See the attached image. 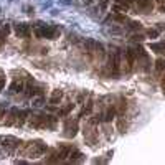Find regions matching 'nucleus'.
Returning <instances> with one entry per match:
<instances>
[{
	"label": "nucleus",
	"instance_id": "f257e3e1",
	"mask_svg": "<svg viewBox=\"0 0 165 165\" xmlns=\"http://www.w3.org/2000/svg\"><path fill=\"white\" fill-rule=\"evenodd\" d=\"M79 46L92 61H99V63L104 61L106 50H104L102 43H99V41H96V40H91V38H86V40H82L79 43Z\"/></svg>",
	"mask_w": 165,
	"mask_h": 165
},
{
	"label": "nucleus",
	"instance_id": "f03ea898",
	"mask_svg": "<svg viewBox=\"0 0 165 165\" xmlns=\"http://www.w3.org/2000/svg\"><path fill=\"white\" fill-rule=\"evenodd\" d=\"M121 56H122V50L119 48H111L108 53V61H106V68H104V74L116 78L121 74Z\"/></svg>",
	"mask_w": 165,
	"mask_h": 165
},
{
	"label": "nucleus",
	"instance_id": "7ed1b4c3",
	"mask_svg": "<svg viewBox=\"0 0 165 165\" xmlns=\"http://www.w3.org/2000/svg\"><path fill=\"white\" fill-rule=\"evenodd\" d=\"M46 150H48V145L43 144L41 140H35V142L22 144V147L18 149V154L27 158H38V157H43Z\"/></svg>",
	"mask_w": 165,
	"mask_h": 165
},
{
	"label": "nucleus",
	"instance_id": "20e7f679",
	"mask_svg": "<svg viewBox=\"0 0 165 165\" xmlns=\"http://www.w3.org/2000/svg\"><path fill=\"white\" fill-rule=\"evenodd\" d=\"M28 116H30V112L28 111H20L17 108H12L10 111H7V114H5V119L2 121L5 126H17V127H22L23 124H25V121L28 119Z\"/></svg>",
	"mask_w": 165,
	"mask_h": 165
},
{
	"label": "nucleus",
	"instance_id": "39448f33",
	"mask_svg": "<svg viewBox=\"0 0 165 165\" xmlns=\"http://www.w3.org/2000/svg\"><path fill=\"white\" fill-rule=\"evenodd\" d=\"M74 150V147L73 145H69V144H61V145H58L55 150H51V154L50 157L46 158V162L48 163H60V162H64V160H68L69 158V154Z\"/></svg>",
	"mask_w": 165,
	"mask_h": 165
},
{
	"label": "nucleus",
	"instance_id": "423d86ee",
	"mask_svg": "<svg viewBox=\"0 0 165 165\" xmlns=\"http://www.w3.org/2000/svg\"><path fill=\"white\" fill-rule=\"evenodd\" d=\"M58 119L53 116H32L28 117V126L33 129H55Z\"/></svg>",
	"mask_w": 165,
	"mask_h": 165
},
{
	"label": "nucleus",
	"instance_id": "0eeeda50",
	"mask_svg": "<svg viewBox=\"0 0 165 165\" xmlns=\"http://www.w3.org/2000/svg\"><path fill=\"white\" fill-rule=\"evenodd\" d=\"M135 61H137V58H135V50H132V48L124 50L122 56H121V73H131V71H134Z\"/></svg>",
	"mask_w": 165,
	"mask_h": 165
},
{
	"label": "nucleus",
	"instance_id": "6e6552de",
	"mask_svg": "<svg viewBox=\"0 0 165 165\" xmlns=\"http://www.w3.org/2000/svg\"><path fill=\"white\" fill-rule=\"evenodd\" d=\"M22 140L13 137V135H3V137H0V145L3 147L7 152L10 154H13V152H18V149L22 147Z\"/></svg>",
	"mask_w": 165,
	"mask_h": 165
},
{
	"label": "nucleus",
	"instance_id": "1a4fd4ad",
	"mask_svg": "<svg viewBox=\"0 0 165 165\" xmlns=\"http://www.w3.org/2000/svg\"><path fill=\"white\" fill-rule=\"evenodd\" d=\"M35 35H37L38 38H48V40H56V37L60 35V28L58 27H40L35 30Z\"/></svg>",
	"mask_w": 165,
	"mask_h": 165
},
{
	"label": "nucleus",
	"instance_id": "9d476101",
	"mask_svg": "<svg viewBox=\"0 0 165 165\" xmlns=\"http://www.w3.org/2000/svg\"><path fill=\"white\" fill-rule=\"evenodd\" d=\"M84 139H86V142L89 144V145H94L98 142V139H99V132H98V127H96V124H91V122H88V126H84Z\"/></svg>",
	"mask_w": 165,
	"mask_h": 165
},
{
	"label": "nucleus",
	"instance_id": "9b49d317",
	"mask_svg": "<svg viewBox=\"0 0 165 165\" xmlns=\"http://www.w3.org/2000/svg\"><path fill=\"white\" fill-rule=\"evenodd\" d=\"M155 7V0H134V8L140 13H150Z\"/></svg>",
	"mask_w": 165,
	"mask_h": 165
},
{
	"label": "nucleus",
	"instance_id": "f8f14e48",
	"mask_svg": "<svg viewBox=\"0 0 165 165\" xmlns=\"http://www.w3.org/2000/svg\"><path fill=\"white\" fill-rule=\"evenodd\" d=\"M63 129H64V135L66 137H74L76 132H78V119H64V124H63Z\"/></svg>",
	"mask_w": 165,
	"mask_h": 165
},
{
	"label": "nucleus",
	"instance_id": "ddd939ff",
	"mask_svg": "<svg viewBox=\"0 0 165 165\" xmlns=\"http://www.w3.org/2000/svg\"><path fill=\"white\" fill-rule=\"evenodd\" d=\"M25 88H27L25 78H13L12 79V84L8 86V92L10 94H20L25 91Z\"/></svg>",
	"mask_w": 165,
	"mask_h": 165
},
{
	"label": "nucleus",
	"instance_id": "4468645a",
	"mask_svg": "<svg viewBox=\"0 0 165 165\" xmlns=\"http://www.w3.org/2000/svg\"><path fill=\"white\" fill-rule=\"evenodd\" d=\"M15 33H17V37H20V38H30L32 37V30L27 23H17Z\"/></svg>",
	"mask_w": 165,
	"mask_h": 165
},
{
	"label": "nucleus",
	"instance_id": "2eb2a0df",
	"mask_svg": "<svg viewBox=\"0 0 165 165\" xmlns=\"http://www.w3.org/2000/svg\"><path fill=\"white\" fill-rule=\"evenodd\" d=\"M61 98H63V91H60V89H55V91L51 92V96H50V104H53V106L60 104Z\"/></svg>",
	"mask_w": 165,
	"mask_h": 165
},
{
	"label": "nucleus",
	"instance_id": "dca6fc26",
	"mask_svg": "<svg viewBox=\"0 0 165 165\" xmlns=\"http://www.w3.org/2000/svg\"><path fill=\"white\" fill-rule=\"evenodd\" d=\"M92 108H94V104H92V99L89 98V99H88V102H84V108H82V111H81V114H79V117H84V116H89V114L92 112Z\"/></svg>",
	"mask_w": 165,
	"mask_h": 165
},
{
	"label": "nucleus",
	"instance_id": "f3484780",
	"mask_svg": "<svg viewBox=\"0 0 165 165\" xmlns=\"http://www.w3.org/2000/svg\"><path fill=\"white\" fill-rule=\"evenodd\" d=\"M149 48L155 53H165V41H160V43H150Z\"/></svg>",
	"mask_w": 165,
	"mask_h": 165
},
{
	"label": "nucleus",
	"instance_id": "a211bd4d",
	"mask_svg": "<svg viewBox=\"0 0 165 165\" xmlns=\"http://www.w3.org/2000/svg\"><path fill=\"white\" fill-rule=\"evenodd\" d=\"M155 71L158 74H162L165 71V60H162V58H158V60L155 61Z\"/></svg>",
	"mask_w": 165,
	"mask_h": 165
},
{
	"label": "nucleus",
	"instance_id": "6ab92c4d",
	"mask_svg": "<svg viewBox=\"0 0 165 165\" xmlns=\"http://www.w3.org/2000/svg\"><path fill=\"white\" fill-rule=\"evenodd\" d=\"M73 108H74V104H68L66 108H63V109H61L58 114H60V116H66V114H69V111H71Z\"/></svg>",
	"mask_w": 165,
	"mask_h": 165
},
{
	"label": "nucleus",
	"instance_id": "aec40b11",
	"mask_svg": "<svg viewBox=\"0 0 165 165\" xmlns=\"http://www.w3.org/2000/svg\"><path fill=\"white\" fill-rule=\"evenodd\" d=\"M127 28H131V30H140V28H142V25H140L139 22H131V25H129Z\"/></svg>",
	"mask_w": 165,
	"mask_h": 165
},
{
	"label": "nucleus",
	"instance_id": "412c9836",
	"mask_svg": "<svg viewBox=\"0 0 165 165\" xmlns=\"http://www.w3.org/2000/svg\"><path fill=\"white\" fill-rule=\"evenodd\" d=\"M155 3H157V7L160 12H165V0H155Z\"/></svg>",
	"mask_w": 165,
	"mask_h": 165
},
{
	"label": "nucleus",
	"instance_id": "4be33fe9",
	"mask_svg": "<svg viewBox=\"0 0 165 165\" xmlns=\"http://www.w3.org/2000/svg\"><path fill=\"white\" fill-rule=\"evenodd\" d=\"M3 86H5V74H3L2 69H0V89H3Z\"/></svg>",
	"mask_w": 165,
	"mask_h": 165
},
{
	"label": "nucleus",
	"instance_id": "5701e85b",
	"mask_svg": "<svg viewBox=\"0 0 165 165\" xmlns=\"http://www.w3.org/2000/svg\"><path fill=\"white\" fill-rule=\"evenodd\" d=\"M147 35H149L150 38H155V37H158V30H152V28H150V30L147 32Z\"/></svg>",
	"mask_w": 165,
	"mask_h": 165
},
{
	"label": "nucleus",
	"instance_id": "b1692460",
	"mask_svg": "<svg viewBox=\"0 0 165 165\" xmlns=\"http://www.w3.org/2000/svg\"><path fill=\"white\" fill-rule=\"evenodd\" d=\"M5 114H7V109L3 108L2 104H0V121H3V117H5Z\"/></svg>",
	"mask_w": 165,
	"mask_h": 165
},
{
	"label": "nucleus",
	"instance_id": "393cba45",
	"mask_svg": "<svg viewBox=\"0 0 165 165\" xmlns=\"http://www.w3.org/2000/svg\"><path fill=\"white\" fill-rule=\"evenodd\" d=\"M162 89H163V92H165V71L162 73Z\"/></svg>",
	"mask_w": 165,
	"mask_h": 165
}]
</instances>
